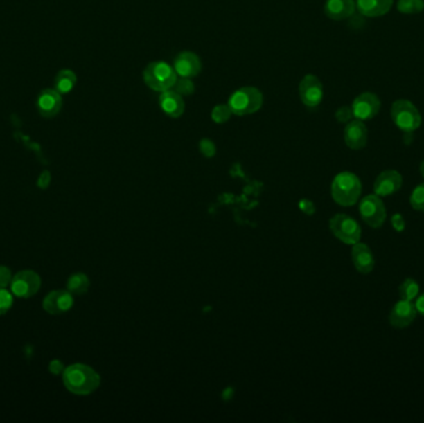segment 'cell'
<instances>
[{"instance_id":"obj_28","label":"cell","mask_w":424,"mask_h":423,"mask_svg":"<svg viewBox=\"0 0 424 423\" xmlns=\"http://www.w3.org/2000/svg\"><path fill=\"white\" fill-rule=\"evenodd\" d=\"M14 303L12 293L6 288H0V316H4L6 312H9Z\"/></svg>"},{"instance_id":"obj_1","label":"cell","mask_w":424,"mask_h":423,"mask_svg":"<svg viewBox=\"0 0 424 423\" xmlns=\"http://www.w3.org/2000/svg\"><path fill=\"white\" fill-rule=\"evenodd\" d=\"M62 381L70 393L86 396L98 388L100 377L91 366L85 363H73L62 372Z\"/></svg>"},{"instance_id":"obj_35","label":"cell","mask_w":424,"mask_h":423,"mask_svg":"<svg viewBox=\"0 0 424 423\" xmlns=\"http://www.w3.org/2000/svg\"><path fill=\"white\" fill-rule=\"evenodd\" d=\"M48 370L53 375H60L65 371V368H64V363H61L60 360H53L48 365Z\"/></svg>"},{"instance_id":"obj_24","label":"cell","mask_w":424,"mask_h":423,"mask_svg":"<svg viewBox=\"0 0 424 423\" xmlns=\"http://www.w3.org/2000/svg\"><path fill=\"white\" fill-rule=\"evenodd\" d=\"M397 10L400 14H419L424 10V0H398Z\"/></svg>"},{"instance_id":"obj_14","label":"cell","mask_w":424,"mask_h":423,"mask_svg":"<svg viewBox=\"0 0 424 423\" xmlns=\"http://www.w3.org/2000/svg\"><path fill=\"white\" fill-rule=\"evenodd\" d=\"M369 139V132L366 128L364 120H350L345 131H344V141L350 150H360L365 148Z\"/></svg>"},{"instance_id":"obj_5","label":"cell","mask_w":424,"mask_h":423,"mask_svg":"<svg viewBox=\"0 0 424 423\" xmlns=\"http://www.w3.org/2000/svg\"><path fill=\"white\" fill-rule=\"evenodd\" d=\"M391 117L394 123L405 133H412L418 129L422 123L418 108L408 100L396 101L391 108Z\"/></svg>"},{"instance_id":"obj_26","label":"cell","mask_w":424,"mask_h":423,"mask_svg":"<svg viewBox=\"0 0 424 423\" xmlns=\"http://www.w3.org/2000/svg\"><path fill=\"white\" fill-rule=\"evenodd\" d=\"M171 90L175 91L180 96H190L191 93H194V82L191 81V78H177V82Z\"/></svg>"},{"instance_id":"obj_10","label":"cell","mask_w":424,"mask_h":423,"mask_svg":"<svg viewBox=\"0 0 424 423\" xmlns=\"http://www.w3.org/2000/svg\"><path fill=\"white\" fill-rule=\"evenodd\" d=\"M380 98L371 92H364L357 96L351 106L353 117L360 120H372L380 112Z\"/></svg>"},{"instance_id":"obj_15","label":"cell","mask_w":424,"mask_h":423,"mask_svg":"<svg viewBox=\"0 0 424 423\" xmlns=\"http://www.w3.org/2000/svg\"><path fill=\"white\" fill-rule=\"evenodd\" d=\"M36 107L44 118H53L62 108V97L56 90H44L37 97Z\"/></svg>"},{"instance_id":"obj_18","label":"cell","mask_w":424,"mask_h":423,"mask_svg":"<svg viewBox=\"0 0 424 423\" xmlns=\"http://www.w3.org/2000/svg\"><path fill=\"white\" fill-rule=\"evenodd\" d=\"M351 256H353V266L360 273L369 274L372 272V269L375 267V257L367 244L361 242L353 244Z\"/></svg>"},{"instance_id":"obj_8","label":"cell","mask_w":424,"mask_h":423,"mask_svg":"<svg viewBox=\"0 0 424 423\" xmlns=\"http://www.w3.org/2000/svg\"><path fill=\"white\" fill-rule=\"evenodd\" d=\"M42 280L34 271H21L12 277L10 288L12 294L19 298H30L39 292Z\"/></svg>"},{"instance_id":"obj_4","label":"cell","mask_w":424,"mask_h":423,"mask_svg":"<svg viewBox=\"0 0 424 423\" xmlns=\"http://www.w3.org/2000/svg\"><path fill=\"white\" fill-rule=\"evenodd\" d=\"M227 105L236 116L254 114L263 106V95L256 87H242L230 96Z\"/></svg>"},{"instance_id":"obj_34","label":"cell","mask_w":424,"mask_h":423,"mask_svg":"<svg viewBox=\"0 0 424 423\" xmlns=\"http://www.w3.org/2000/svg\"><path fill=\"white\" fill-rule=\"evenodd\" d=\"M50 183H51V173L47 172V170L42 172V175L37 179V186L40 189H46V188H48Z\"/></svg>"},{"instance_id":"obj_30","label":"cell","mask_w":424,"mask_h":423,"mask_svg":"<svg viewBox=\"0 0 424 423\" xmlns=\"http://www.w3.org/2000/svg\"><path fill=\"white\" fill-rule=\"evenodd\" d=\"M335 117L336 120L342 122V123H348L350 120H353V109H351V107L339 108L336 111Z\"/></svg>"},{"instance_id":"obj_29","label":"cell","mask_w":424,"mask_h":423,"mask_svg":"<svg viewBox=\"0 0 424 423\" xmlns=\"http://www.w3.org/2000/svg\"><path fill=\"white\" fill-rule=\"evenodd\" d=\"M199 148H200L201 153L207 156V158H212L213 155L216 154V147H215V144L210 139H202Z\"/></svg>"},{"instance_id":"obj_12","label":"cell","mask_w":424,"mask_h":423,"mask_svg":"<svg viewBox=\"0 0 424 423\" xmlns=\"http://www.w3.org/2000/svg\"><path fill=\"white\" fill-rule=\"evenodd\" d=\"M72 305H73V297L69 289L67 291H62V289L53 291L47 294L42 302L44 309L53 316H59V314L69 312L72 308Z\"/></svg>"},{"instance_id":"obj_21","label":"cell","mask_w":424,"mask_h":423,"mask_svg":"<svg viewBox=\"0 0 424 423\" xmlns=\"http://www.w3.org/2000/svg\"><path fill=\"white\" fill-rule=\"evenodd\" d=\"M77 84L76 73L71 70H61L55 78V90L61 95H67Z\"/></svg>"},{"instance_id":"obj_33","label":"cell","mask_w":424,"mask_h":423,"mask_svg":"<svg viewBox=\"0 0 424 423\" xmlns=\"http://www.w3.org/2000/svg\"><path fill=\"white\" fill-rule=\"evenodd\" d=\"M391 222H392V227L395 228L396 231H403L405 227H406V221L400 214L394 215L392 219H391Z\"/></svg>"},{"instance_id":"obj_37","label":"cell","mask_w":424,"mask_h":423,"mask_svg":"<svg viewBox=\"0 0 424 423\" xmlns=\"http://www.w3.org/2000/svg\"><path fill=\"white\" fill-rule=\"evenodd\" d=\"M419 172L422 174V177L424 178V161L421 163V167H419Z\"/></svg>"},{"instance_id":"obj_7","label":"cell","mask_w":424,"mask_h":423,"mask_svg":"<svg viewBox=\"0 0 424 423\" xmlns=\"http://www.w3.org/2000/svg\"><path fill=\"white\" fill-rule=\"evenodd\" d=\"M360 215L372 228H380L387 217V211L378 195H367L360 203Z\"/></svg>"},{"instance_id":"obj_31","label":"cell","mask_w":424,"mask_h":423,"mask_svg":"<svg viewBox=\"0 0 424 423\" xmlns=\"http://www.w3.org/2000/svg\"><path fill=\"white\" fill-rule=\"evenodd\" d=\"M12 280V271L6 266H0V288H6V287L10 286Z\"/></svg>"},{"instance_id":"obj_27","label":"cell","mask_w":424,"mask_h":423,"mask_svg":"<svg viewBox=\"0 0 424 423\" xmlns=\"http://www.w3.org/2000/svg\"><path fill=\"white\" fill-rule=\"evenodd\" d=\"M409 203L412 208L417 211H424V183L418 185L412 191V195L409 197Z\"/></svg>"},{"instance_id":"obj_23","label":"cell","mask_w":424,"mask_h":423,"mask_svg":"<svg viewBox=\"0 0 424 423\" xmlns=\"http://www.w3.org/2000/svg\"><path fill=\"white\" fill-rule=\"evenodd\" d=\"M398 291H400V299H406V300L412 302L418 297V283H417V280H414L413 278H406L402 282Z\"/></svg>"},{"instance_id":"obj_19","label":"cell","mask_w":424,"mask_h":423,"mask_svg":"<svg viewBox=\"0 0 424 423\" xmlns=\"http://www.w3.org/2000/svg\"><path fill=\"white\" fill-rule=\"evenodd\" d=\"M355 0H326L324 6L325 15L335 21L350 18L355 12Z\"/></svg>"},{"instance_id":"obj_16","label":"cell","mask_w":424,"mask_h":423,"mask_svg":"<svg viewBox=\"0 0 424 423\" xmlns=\"http://www.w3.org/2000/svg\"><path fill=\"white\" fill-rule=\"evenodd\" d=\"M402 175L397 170H385L377 177L373 190L378 197H389L400 190Z\"/></svg>"},{"instance_id":"obj_22","label":"cell","mask_w":424,"mask_h":423,"mask_svg":"<svg viewBox=\"0 0 424 423\" xmlns=\"http://www.w3.org/2000/svg\"><path fill=\"white\" fill-rule=\"evenodd\" d=\"M89 280L85 273H73L67 280V289L72 294H85L89 291Z\"/></svg>"},{"instance_id":"obj_3","label":"cell","mask_w":424,"mask_h":423,"mask_svg":"<svg viewBox=\"0 0 424 423\" xmlns=\"http://www.w3.org/2000/svg\"><path fill=\"white\" fill-rule=\"evenodd\" d=\"M143 80L150 90L155 92H165L174 87L177 75L174 67L164 61H154L144 69Z\"/></svg>"},{"instance_id":"obj_17","label":"cell","mask_w":424,"mask_h":423,"mask_svg":"<svg viewBox=\"0 0 424 423\" xmlns=\"http://www.w3.org/2000/svg\"><path fill=\"white\" fill-rule=\"evenodd\" d=\"M159 106L161 111L170 118L182 117L185 111L183 96L179 95L174 90L165 91L160 93Z\"/></svg>"},{"instance_id":"obj_32","label":"cell","mask_w":424,"mask_h":423,"mask_svg":"<svg viewBox=\"0 0 424 423\" xmlns=\"http://www.w3.org/2000/svg\"><path fill=\"white\" fill-rule=\"evenodd\" d=\"M299 209L304 214L309 215V216L315 214V205H314L312 200H308V199H303V200L299 201Z\"/></svg>"},{"instance_id":"obj_20","label":"cell","mask_w":424,"mask_h":423,"mask_svg":"<svg viewBox=\"0 0 424 423\" xmlns=\"http://www.w3.org/2000/svg\"><path fill=\"white\" fill-rule=\"evenodd\" d=\"M394 0H356V9L367 18L382 17L391 10Z\"/></svg>"},{"instance_id":"obj_25","label":"cell","mask_w":424,"mask_h":423,"mask_svg":"<svg viewBox=\"0 0 424 423\" xmlns=\"http://www.w3.org/2000/svg\"><path fill=\"white\" fill-rule=\"evenodd\" d=\"M231 116H232V112H231V108L229 107V105H218V106L212 109V120L215 123H218V125L227 122V120H230Z\"/></svg>"},{"instance_id":"obj_36","label":"cell","mask_w":424,"mask_h":423,"mask_svg":"<svg viewBox=\"0 0 424 423\" xmlns=\"http://www.w3.org/2000/svg\"><path fill=\"white\" fill-rule=\"evenodd\" d=\"M414 305H416L417 313L424 316V293L423 294H421L419 297H417V300H416V304H414Z\"/></svg>"},{"instance_id":"obj_2","label":"cell","mask_w":424,"mask_h":423,"mask_svg":"<svg viewBox=\"0 0 424 423\" xmlns=\"http://www.w3.org/2000/svg\"><path fill=\"white\" fill-rule=\"evenodd\" d=\"M362 185L359 177L350 172L337 174L331 183V197L342 206H353L359 201Z\"/></svg>"},{"instance_id":"obj_13","label":"cell","mask_w":424,"mask_h":423,"mask_svg":"<svg viewBox=\"0 0 424 423\" xmlns=\"http://www.w3.org/2000/svg\"><path fill=\"white\" fill-rule=\"evenodd\" d=\"M177 78H193L201 71L200 57L191 51H183L173 62Z\"/></svg>"},{"instance_id":"obj_6","label":"cell","mask_w":424,"mask_h":423,"mask_svg":"<svg viewBox=\"0 0 424 423\" xmlns=\"http://www.w3.org/2000/svg\"><path fill=\"white\" fill-rule=\"evenodd\" d=\"M331 233L336 239L346 244H355L361 239V227L357 221L353 220L348 215L337 214L329 221Z\"/></svg>"},{"instance_id":"obj_9","label":"cell","mask_w":424,"mask_h":423,"mask_svg":"<svg viewBox=\"0 0 424 423\" xmlns=\"http://www.w3.org/2000/svg\"><path fill=\"white\" fill-rule=\"evenodd\" d=\"M299 97L306 107H318L324 97L321 81L314 75H306L299 84Z\"/></svg>"},{"instance_id":"obj_11","label":"cell","mask_w":424,"mask_h":423,"mask_svg":"<svg viewBox=\"0 0 424 423\" xmlns=\"http://www.w3.org/2000/svg\"><path fill=\"white\" fill-rule=\"evenodd\" d=\"M417 314L418 313H417L414 303H412L411 300L400 299V302H397L394 305V308L389 313V324L395 328H407L408 325L412 324Z\"/></svg>"}]
</instances>
